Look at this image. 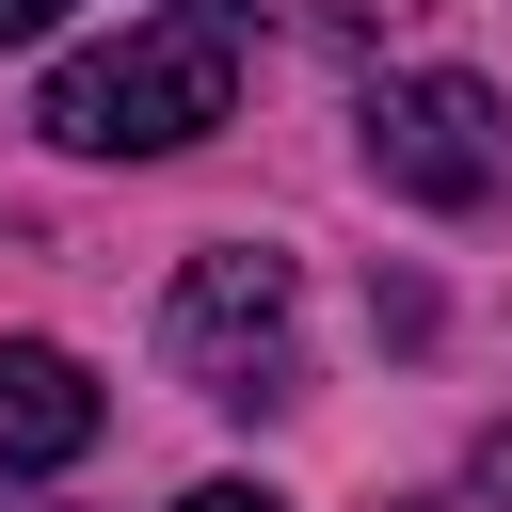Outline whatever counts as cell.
<instances>
[{"mask_svg": "<svg viewBox=\"0 0 512 512\" xmlns=\"http://www.w3.org/2000/svg\"><path fill=\"white\" fill-rule=\"evenodd\" d=\"M64 32V0H0V48H48Z\"/></svg>", "mask_w": 512, "mask_h": 512, "instance_id": "5b68a950", "label": "cell"}, {"mask_svg": "<svg viewBox=\"0 0 512 512\" xmlns=\"http://www.w3.org/2000/svg\"><path fill=\"white\" fill-rule=\"evenodd\" d=\"M240 112V32L224 16H160V32H112V48H80V64H48V144H80V160H176V144H208Z\"/></svg>", "mask_w": 512, "mask_h": 512, "instance_id": "6da1fadb", "label": "cell"}, {"mask_svg": "<svg viewBox=\"0 0 512 512\" xmlns=\"http://www.w3.org/2000/svg\"><path fill=\"white\" fill-rule=\"evenodd\" d=\"M176 512H288V496H256V480H208V496H176Z\"/></svg>", "mask_w": 512, "mask_h": 512, "instance_id": "8992f818", "label": "cell"}, {"mask_svg": "<svg viewBox=\"0 0 512 512\" xmlns=\"http://www.w3.org/2000/svg\"><path fill=\"white\" fill-rule=\"evenodd\" d=\"M368 176L400 192V208H480L496 192V96L464 80V64H416V80H368Z\"/></svg>", "mask_w": 512, "mask_h": 512, "instance_id": "3957f363", "label": "cell"}, {"mask_svg": "<svg viewBox=\"0 0 512 512\" xmlns=\"http://www.w3.org/2000/svg\"><path fill=\"white\" fill-rule=\"evenodd\" d=\"M96 368L80 352H48V336H0V480H64L80 448H96Z\"/></svg>", "mask_w": 512, "mask_h": 512, "instance_id": "277c9868", "label": "cell"}, {"mask_svg": "<svg viewBox=\"0 0 512 512\" xmlns=\"http://www.w3.org/2000/svg\"><path fill=\"white\" fill-rule=\"evenodd\" d=\"M176 16H224V32H240V0H176Z\"/></svg>", "mask_w": 512, "mask_h": 512, "instance_id": "52a82bcc", "label": "cell"}, {"mask_svg": "<svg viewBox=\"0 0 512 512\" xmlns=\"http://www.w3.org/2000/svg\"><path fill=\"white\" fill-rule=\"evenodd\" d=\"M160 352H176L208 400H288V256H256V240L192 256L176 304H160Z\"/></svg>", "mask_w": 512, "mask_h": 512, "instance_id": "7a4b0ae2", "label": "cell"}]
</instances>
